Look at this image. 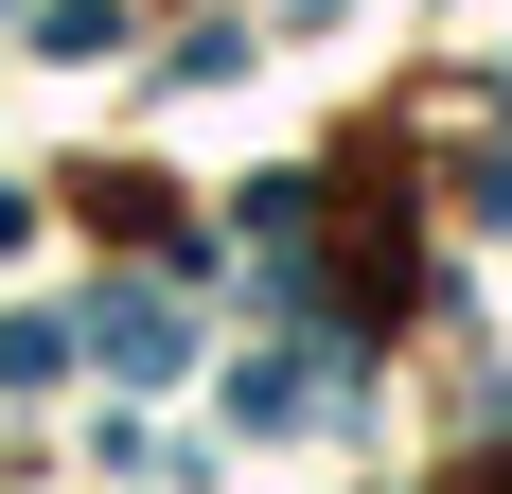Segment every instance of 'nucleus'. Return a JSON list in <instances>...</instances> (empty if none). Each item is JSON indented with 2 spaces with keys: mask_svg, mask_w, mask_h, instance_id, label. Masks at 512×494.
Masks as SVG:
<instances>
[{
  "mask_svg": "<svg viewBox=\"0 0 512 494\" xmlns=\"http://www.w3.org/2000/svg\"><path fill=\"white\" fill-rule=\"evenodd\" d=\"M71 336H89L106 371H142V389H159V371H177V353H195V336H177V300H159V283H106L89 318H71Z\"/></svg>",
  "mask_w": 512,
  "mask_h": 494,
  "instance_id": "obj_1",
  "label": "nucleus"
},
{
  "mask_svg": "<svg viewBox=\"0 0 512 494\" xmlns=\"http://www.w3.org/2000/svg\"><path fill=\"white\" fill-rule=\"evenodd\" d=\"M53 353H71V318H0V389H53Z\"/></svg>",
  "mask_w": 512,
  "mask_h": 494,
  "instance_id": "obj_2",
  "label": "nucleus"
}]
</instances>
